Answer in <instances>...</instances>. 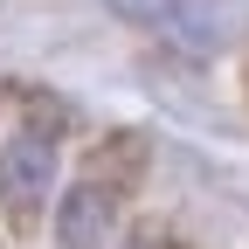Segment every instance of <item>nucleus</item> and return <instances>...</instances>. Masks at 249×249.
<instances>
[{
  "mask_svg": "<svg viewBox=\"0 0 249 249\" xmlns=\"http://www.w3.org/2000/svg\"><path fill=\"white\" fill-rule=\"evenodd\" d=\"M118 229V187H104V173H83L62 187L55 201V249H104Z\"/></svg>",
  "mask_w": 249,
  "mask_h": 249,
  "instance_id": "f03ea898",
  "label": "nucleus"
},
{
  "mask_svg": "<svg viewBox=\"0 0 249 249\" xmlns=\"http://www.w3.org/2000/svg\"><path fill=\"white\" fill-rule=\"evenodd\" d=\"M111 7H118L124 21L152 28V35L180 42V49H208V42H214V28H208V14L194 7V0H111Z\"/></svg>",
  "mask_w": 249,
  "mask_h": 249,
  "instance_id": "7ed1b4c3",
  "label": "nucleus"
},
{
  "mask_svg": "<svg viewBox=\"0 0 249 249\" xmlns=\"http://www.w3.org/2000/svg\"><path fill=\"white\" fill-rule=\"evenodd\" d=\"M49 194H55V139L21 124V132L0 139V208H7L14 229H28L49 208Z\"/></svg>",
  "mask_w": 249,
  "mask_h": 249,
  "instance_id": "f257e3e1",
  "label": "nucleus"
}]
</instances>
